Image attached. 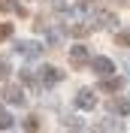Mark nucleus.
Here are the masks:
<instances>
[{
	"instance_id": "nucleus-4",
	"label": "nucleus",
	"mask_w": 130,
	"mask_h": 133,
	"mask_svg": "<svg viewBox=\"0 0 130 133\" xmlns=\"http://www.w3.org/2000/svg\"><path fill=\"white\" fill-rule=\"evenodd\" d=\"M6 103L9 106H24V94H21L18 85H9L6 88Z\"/></svg>"
},
{
	"instance_id": "nucleus-5",
	"label": "nucleus",
	"mask_w": 130,
	"mask_h": 133,
	"mask_svg": "<svg viewBox=\"0 0 130 133\" xmlns=\"http://www.w3.org/2000/svg\"><path fill=\"white\" fill-rule=\"evenodd\" d=\"M61 79H64V73L57 66H42V85H57Z\"/></svg>"
},
{
	"instance_id": "nucleus-11",
	"label": "nucleus",
	"mask_w": 130,
	"mask_h": 133,
	"mask_svg": "<svg viewBox=\"0 0 130 133\" xmlns=\"http://www.w3.org/2000/svg\"><path fill=\"white\" fill-rule=\"evenodd\" d=\"M6 73H9V61L0 58V79H6Z\"/></svg>"
},
{
	"instance_id": "nucleus-2",
	"label": "nucleus",
	"mask_w": 130,
	"mask_h": 133,
	"mask_svg": "<svg viewBox=\"0 0 130 133\" xmlns=\"http://www.w3.org/2000/svg\"><path fill=\"white\" fill-rule=\"evenodd\" d=\"M88 61H91V55H88L85 45H73V49H70V64L73 66H85Z\"/></svg>"
},
{
	"instance_id": "nucleus-10",
	"label": "nucleus",
	"mask_w": 130,
	"mask_h": 133,
	"mask_svg": "<svg viewBox=\"0 0 130 133\" xmlns=\"http://www.w3.org/2000/svg\"><path fill=\"white\" fill-rule=\"evenodd\" d=\"M115 39H118V45H130V30H121Z\"/></svg>"
},
{
	"instance_id": "nucleus-9",
	"label": "nucleus",
	"mask_w": 130,
	"mask_h": 133,
	"mask_svg": "<svg viewBox=\"0 0 130 133\" xmlns=\"http://www.w3.org/2000/svg\"><path fill=\"white\" fill-rule=\"evenodd\" d=\"M9 127H12V118L6 112H0V130H9Z\"/></svg>"
},
{
	"instance_id": "nucleus-13",
	"label": "nucleus",
	"mask_w": 130,
	"mask_h": 133,
	"mask_svg": "<svg viewBox=\"0 0 130 133\" xmlns=\"http://www.w3.org/2000/svg\"><path fill=\"white\" fill-rule=\"evenodd\" d=\"M15 6V0H0V12H6V9Z\"/></svg>"
},
{
	"instance_id": "nucleus-8",
	"label": "nucleus",
	"mask_w": 130,
	"mask_h": 133,
	"mask_svg": "<svg viewBox=\"0 0 130 133\" xmlns=\"http://www.w3.org/2000/svg\"><path fill=\"white\" fill-rule=\"evenodd\" d=\"M24 130H40V118H24Z\"/></svg>"
},
{
	"instance_id": "nucleus-1",
	"label": "nucleus",
	"mask_w": 130,
	"mask_h": 133,
	"mask_svg": "<svg viewBox=\"0 0 130 133\" xmlns=\"http://www.w3.org/2000/svg\"><path fill=\"white\" fill-rule=\"evenodd\" d=\"M88 64L94 66V73H97V76H112V73H115V64H112L109 58H91Z\"/></svg>"
},
{
	"instance_id": "nucleus-7",
	"label": "nucleus",
	"mask_w": 130,
	"mask_h": 133,
	"mask_svg": "<svg viewBox=\"0 0 130 133\" xmlns=\"http://www.w3.org/2000/svg\"><path fill=\"white\" fill-rule=\"evenodd\" d=\"M109 109H112V112H118V115H127V112H130V103L118 97V100H112V103H109Z\"/></svg>"
},
{
	"instance_id": "nucleus-12",
	"label": "nucleus",
	"mask_w": 130,
	"mask_h": 133,
	"mask_svg": "<svg viewBox=\"0 0 130 133\" xmlns=\"http://www.w3.org/2000/svg\"><path fill=\"white\" fill-rule=\"evenodd\" d=\"M6 36H12V24H0V39H6Z\"/></svg>"
},
{
	"instance_id": "nucleus-6",
	"label": "nucleus",
	"mask_w": 130,
	"mask_h": 133,
	"mask_svg": "<svg viewBox=\"0 0 130 133\" xmlns=\"http://www.w3.org/2000/svg\"><path fill=\"white\" fill-rule=\"evenodd\" d=\"M121 85H124V79H118V76H115V79L103 76V82H100V88H103V91H121Z\"/></svg>"
},
{
	"instance_id": "nucleus-3",
	"label": "nucleus",
	"mask_w": 130,
	"mask_h": 133,
	"mask_svg": "<svg viewBox=\"0 0 130 133\" xmlns=\"http://www.w3.org/2000/svg\"><path fill=\"white\" fill-rule=\"evenodd\" d=\"M76 106H79V109H94V106H97L94 91H79V94H76Z\"/></svg>"
}]
</instances>
